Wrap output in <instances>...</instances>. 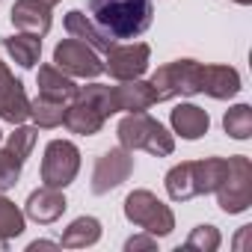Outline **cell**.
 <instances>
[{
    "label": "cell",
    "mask_w": 252,
    "mask_h": 252,
    "mask_svg": "<svg viewBox=\"0 0 252 252\" xmlns=\"http://www.w3.org/2000/svg\"><path fill=\"white\" fill-rule=\"evenodd\" d=\"M95 24L116 39H137L152 27L155 6L152 0H89Z\"/></svg>",
    "instance_id": "cell-1"
},
{
    "label": "cell",
    "mask_w": 252,
    "mask_h": 252,
    "mask_svg": "<svg viewBox=\"0 0 252 252\" xmlns=\"http://www.w3.org/2000/svg\"><path fill=\"white\" fill-rule=\"evenodd\" d=\"M228 169L225 158H205V160H187L166 172V193L175 202H187L193 196L214 193Z\"/></svg>",
    "instance_id": "cell-2"
},
{
    "label": "cell",
    "mask_w": 252,
    "mask_h": 252,
    "mask_svg": "<svg viewBox=\"0 0 252 252\" xmlns=\"http://www.w3.org/2000/svg\"><path fill=\"white\" fill-rule=\"evenodd\" d=\"M77 92L86 95V98H92L104 116H113L119 110L140 113V110H149L152 104H158V95H155L152 83H143L140 77L137 80H122L119 86L89 83V86H77Z\"/></svg>",
    "instance_id": "cell-3"
},
{
    "label": "cell",
    "mask_w": 252,
    "mask_h": 252,
    "mask_svg": "<svg viewBox=\"0 0 252 252\" xmlns=\"http://www.w3.org/2000/svg\"><path fill=\"white\" fill-rule=\"evenodd\" d=\"M116 134H119V143L128 149V152L143 149V152H149V155H155V158H166V155L175 152L172 134L163 128L160 122H155L152 116H146L143 110L125 116V119L119 122Z\"/></svg>",
    "instance_id": "cell-4"
},
{
    "label": "cell",
    "mask_w": 252,
    "mask_h": 252,
    "mask_svg": "<svg viewBox=\"0 0 252 252\" xmlns=\"http://www.w3.org/2000/svg\"><path fill=\"white\" fill-rule=\"evenodd\" d=\"M202 63L196 60H175L160 65L152 74V89L158 95V101H172V98H187L196 95L202 89Z\"/></svg>",
    "instance_id": "cell-5"
},
{
    "label": "cell",
    "mask_w": 252,
    "mask_h": 252,
    "mask_svg": "<svg viewBox=\"0 0 252 252\" xmlns=\"http://www.w3.org/2000/svg\"><path fill=\"white\" fill-rule=\"evenodd\" d=\"M225 160H228V169L214 193L225 214H243L252 205V163L243 155H234Z\"/></svg>",
    "instance_id": "cell-6"
},
{
    "label": "cell",
    "mask_w": 252,
    "mask_h": 252,
    "mask_svg": "<svg viewBox=\"0 0 252 252\" xmlns=\"http://www.w3.org/2000/svg\"><path fill=\"white\" fill-rule=\"evenodd\" d=\"M125 217H128L134 225L146 228L155 237H163L175 228V217L169 211V205H163L155 193L149 190H134L128 199H125Z\"/></svg>",
    "instance_id": "cell-7"
},
{
    "label": "cell",
    "mask_w": 252,
    "mask_h": 252,
    "mask_svg": "<svg viewBox=\"0 0 252 252\" xmlns=\"http://www.w3.org/2000/svg\"><path fill=\"white\" fill-rule=\"evenodd\" d=\"M77 169H80V152L74 143H68V140L48 143L45 158H42V184L45 187H57V190L68 187L77 178Z\"/></svg>",
    "instance_id": "cell-8"
},
{
    "label": "cell",
    "mask_w": 252,
    "mask_h": 252,
    "mask_svg": "<svg viewBox=\"0 0 252 252\" xmlns=\"http://www.w3.org/2000/svg\"><path fill=\"white\" fill-rule=\"evenodd\" d=\"M134 172V155L128 149H110L98 158L95 163V172H92V193L95 196H104L110 190H116L119 184H125Z\"/></svg>",
    "instance_id": "cell-9"
},
{
    "label": "cell",
    "mask_w": 252,
    "mask_h": 252,
    "mask_svg": "<svg viewBox=\"0 0 252 252\" xmlns=\"http://www.w3.org/2000/svg\"><path fill=\"white\" fill-rule=\"evenodd\" d=\"M54 63L60 71L71 77H98L104 71V63L98 60V54L80 39H63L54 51Z\"/></svg>",
    "instance_id": "cell-10"
},
{
    "label": "cell",
    "mask_w": 252,
    "mask_h": 252,
    "mask_svg": "<svg viewBox=\"0 0 252 252\" xmlns=\"http://www.w3.org/2000/svg\"><path fill=\"white\" fill-rule=\"evenodd\" d=\"M149 45L137 42V45H110L107 48V63L104 68L110 71V77L116 80H137L143 77V71L149 68Z\"/></svg>",
    "instance_id": "cell-11"
},
{
    "label": "cell",
    "mask_w": 252,
    "mask_h": 252,
    "mask_svg": "<svg viewBox=\"0 0 252 252\" xmlns=\"http://www.w3.org/2000/svg\"><path fill=\"white\" fill-rule=\"evenodd\" d=\"M30 116V98L24 92V83L12 77V71L0 63V119L21 125Z\"/></svg>",
    "instance_id": "cell-12"
},
{
    "label": "cell",
    "mask_w": 252,
    "mask_h": 252,
    "mask_svg": "<svg viewBox=\"0 0 252 252\" xmlns=\"http://www.w3.org/2000/svg\"><path fill=\"white\" fill-rule=\"evenodd\" d=\"M104 113L98 110V104L86 95H74V101L65 107V116H63V125L71 131V134H80V137H92L104 128Z\"/></svg>",
    "instance_id": "cell-13"
},
{
    "label": "cell",
    "mask_w": 252,
    "mask_h": 252,
    "mask_svg": "<svg viewBox=\"0 0 252 252\" xmlns=\"http://www.w3.org/2000/svg\"><path fill=\"white\" fill-rule=\"evenodd\" d=\"M9 18H12V24L21 33L45 36L51 30V6L45 3V0H15Z\"/></svg>",
    "instance_id": "cell-14"
},
{
    "label": "cell",
    "mask_w": 252,
    "mask_h": 252,
    "mask_svg": "<svg viewBox=\"0 0 252 252\" xmlns=\"http://www.w3.org/2000/svg\"><path fill=\"white\" fill-rule=\"evenodd\" d=\"M211 98H231L240 92V74L228 65H205L202 68V89Z\"/></svg>",
    "instance_id": "cell-15"
},
{
    "label": "cell",
    "mask_w": 252,
    "mask_h": 252,
    "mask_svg": "<svg viewBox=\"0 0 252 252\" xmlns=\"http://www.w3.org/2000/svg\"><path fill=\"white\" fill-rule=\"evenodd\" d=\"M65 211V196L57 187H39L27 199V217L36 222H54Z\"/></svg>",
    "instance_id": "cell-16"
},
{
    "label": "cell",
    "mask_w": 252,
    "mask_h": 252,
    "mask_svg": "<svg viewBox=\"0 0 252 252\" xmlns=\"http://www.w3.org/2000/svg\"><path fill=\"white\" fill-rule=\"evenodd\" d=\"M36 83H39V95L54 98V101H63V104L74 101V95H77V83H74L65 71H60V68H54V65H42Z\"/></svg>",
    "instance_id": "cell-17"
},
{
    "label": "cell",
    "mask_w": 252,
    "mask_h": 252,
    "mask_svg": "<svg viewBox=\"0 0 252 252\" xmlns=\"http://www.w3.org/2000/svg\"><path fill=\"white\" fill-rule=\"evenodd\" d=\"M172 128H175V134H181L184 140H199V137L208 134L211 119H208V113H205L202 107H196V104H181V107L172 110Z\"/></svg>",
    "instance_id": "cell-18"
},
{
    "label": "cell",
    "mask_w": 252,
    "mask_h": 252,
    "mask_svg": "<svg viewBox=\"0 0 252 252\" xmlns=\"http://www.w3.org/2000/svg\"><path fill=\"white\" fill-rule=\"evenodd\" d=\"M65 30L74 36V39H80V42H86L92 51H104L107 54V48L113 45V39L98 27V24H92L80 9H71L68 15H65Z\"/></svg>",
    "instance_id": "cell-19"
},
{
    "label": "cell",
    "mask_w": 252,
    "mask_h": 252,
    "mask_svg": "<svg viewBox=\"0 0 252 252\" xmlns=\"http://www.w3.org/2000/svg\"><path fill=\"white\" fill-rule=\"evenodd\" d=\"M3 48L12 54V60L21 68H33L39 63V54H42V39L33 33H18V36L3 39Z\"/></svg>",
    "instance_id": "cell-20"
},
{
    "label": "cell",
    "mask_w": 252,
    "mask_h": 252,
    "mask_svg": "<svg viewBox=\"0 0 252 252\" xmlns=\"http://www.w3.org/2000/svg\"><path fill=\"white\" fill-rule=\"evenodd\" d=\"M101 237V222L95 217H77L65 231H63V246L68 249H83V246H92L95 240Z\"/></svg>",
    "instance_id": "cell-21"
},
{
    "label": "cell",
    "mask_w": 252,
    "mask_h": 252,
    "mask_svg": "<svg viewBox=\"0 0 252 252\" xmlns=\"http://www.w3.org/2000/svg\"><path fill=\"white\" fill-rule=\"evenodd\" d=\"M65 107L68 104H63V101L39 95L36 101H30V116H33V122L39 125V128H57V125H63Z\"/></svg>",
    "instance_id": "cell-22"
},
{
    "label": "cell",
    "mask_w": 252,
    "mask_h": 252,
    "mask_svg": "<svg viewBox=\"0 0 252 252\" xmlns=\"http://www.w3.org/2000/svg\"><path fill=\"white\" fill-rule=\"evenodd\" d=\"M222 128H225V134L234 137V140H249V137H252V110H249V104L231 107V110L225 113V119H222Z\"/></svg>",
    "instance_id": "cell-23"
},
{
    "label": "cell",
    "mask_w": 252,
    "mask_h": 252,
    "mask_svg": "<svg viewBox=\"0 0 252 252\" xmlns=\"http://www.w3.org/2000/svg\"><path fill=\"white\" fill-rule=\"evenodd\" d=\"M21 231H24V214L15 208V202L0 196V243H9Z\"/></svg>",
    "instance_id": "cell-24"
},
{
    "label": "cell",
    "mask_w": 252,
    "mask_h": 252,
    "mask_svg": "<svg viewBox=\"0 0 252 252\" xmlns=\"http://www.w3.org/2000/svg\"><path fill=\"white\" fill-rule=\"evenodd\" d=\"M217 246H220V231H217L214 225H199V228H193V234H190L187 243H184L187 252H214Z\"/></svg>",
    "instance_id": "cell-25"
},
{
    "label": "cell",
    "mask_w": 252,
    "mask_h": 252,
    "mask_svg": "<svg viewBox=\"0 0 252 252\" xmlns=\"http://www.w3.org/2000/svg\"><path fill=\"white\" fill-rule=\"evenodd\" d=\"M36 137H39V131L36 128H18L15 134H9V140H6V149L24 163L27 158H30V152H33V146H36Z\"/></svg>",
    "instance_id": "cell-26"
},
{
    "label": "cell",
    "mask_w": 252,
    "mask_h": 252,
    "mask_svg": "<svg viewBox=\"0 0 252 252\" xmlns=\"http://www.w3.org/2000/svg\"><path fill=\"white\" fill-rule=\"evenodd\" d=\"M18 175H21V160L9 149H0V193L15 187Z\"/></svg>",
    "instance_id": "cell-27"
},
{
    "label": "cell",
    "mask_w": 252,
    "mask_h": 252,
    "mask_svg": "<svg viewBox=\"0 0 252 252\" xmlns=\"http://www.w3.org/2000/svg\"><path fill=\"white\" fill-rule=\"evenodd\" d=\"M125 249L134 252V249H155V234L152 237H131L128 243H125Z\"/></svg>",
    "instance_id": "cell-28"
},
{
    "label": "cell",
    "mask_w": 252,
    "mask_h": 252,
    "mask_svg": "<svg viewBox=\"0 0 252 252\" xmlns=\"http://www.w3.org/2000/svg\"><path fill=\"white\" fill-rule=\"evenodd\" d=\"M234 3H243V6H246V3H252V0H234Z\"/></svg>",
    "instance_id": "cell-29"
},
{
    "label": "cell",
    "mask_w": 252,
    "mask_h": 252,
    "mask_svg": "<svg viewBox=\"0 0 252 252\" xmlns=\"http://www.w3.org/2000/svg\"><path fill=\"white\" fill-rule=\"evenodd\" d=\"M45 3H48V6H54V3H60V0H45Z\"/></svg>",
    "instance_id": "cell-30"
},
{
    "label": "cell",
    "mask_w": 252,
    "mask_h": 252,
    "mask_svg": "<svg viewBox=\"0 0 252 252\" xmlns=\"http://www.w3.org/2000/svg\"><path fill=\"white\" fill-rule=\"evenodd\" d=\"M0 140H3V131H0Z\"/></svg>",
    "instance_id": "cell-31"
}]
</instances>
